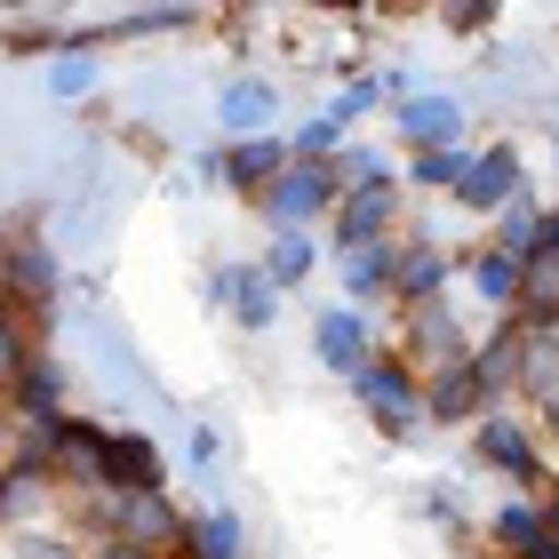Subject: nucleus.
<instances>
[{
	"mask_svg": "<svg viewBox=\"0 0 559 559\" xmlns=\"http://www.w3.org/2000/svg\"><path fill=\"white\" fill-rule=\"evenodd\" d=\"M96 455H105V472L120 479L112 496H160V455L136 448V440H96Z\"/></svg>",
	"mask_w": 559,
	"mask_h": 559,
	"instance_id": "4",
	"label": "nucleus"
},
{
	"mask_svg": "<svg viewBox=\"0 0 559 559\" xmlns=\"http://www.w3.org/2000/svg\"><path fill=\"white\" fill-rule=\"evenodd\" d=\"M88 559H160V551H136V544H96Z\"/></svg>",
	"mask_w": 559,
	"mask_h": 559,
	"instance_id": "10",
	"label": "nucleus"
},
{
	"mask_svg": "<svg viewBox=\"0 0 559 559\" xmlns=\"http://www.w3.org/2000/svg\"><path fill=\"white\" fill-rule=\"evenodd\" d=\"M544 544H551V551H559V496H551V503H544Z\"/></svg>",
	"mask_w": 559,
	"mask_h": 559,
	"instance_id": "12",
	"label": "nucleus"
},
{
	"mask_svg": "<svg viewBox=\"0 0 559 559\" xmlns=\"http://www.w3.org/2000/svg\"><path fill=\"white\" fill-rule=\"evenodd\" d=\"M488 455H496V464H520V472H527V448H520L512 424H488Z\"/></svg>",
	"mask_w": 559,
	"mask_h": 559,
	"instance_id": "9",
	"label": "nucleus"
},
{
	"mask_svg": "<svg viewBox=\"0 0 559 559\" xmlns=\"http://www.w3.org/2000/svg\"><path fill=\"white\" fill-rule=\"evenodd\" d=\"M392 216H400V192H392V185H360V192L336 200V233H344V248H368Z\"/></svg>",
	"mask_w": 559,
	"mask_h": 559,
	"instance_id": "3",
	"label": "nucleus"
},
{
	"mask_svg": "<svg viewBox=\"0 0 559 559\" xmlns=\"http://www.w3.org/2000/svg\"><path fill=\"white\" fill-rule=\"evenodd\" d=\"M431 280H440V257H431V248H408V257H400V296H431Z\"/></svg>",
	"mask_w": 559,
	"mask_h": 559,
	"instance_id": "7",
	"label": "nucleus"
},
{
	"mask_svg": "<svg viewBox=\"0 0 559 559\" xmlns=\"http://www.w3.org/2000/svg\"><path fill=\"white\" fill-rule=\"evenodd\" d=\"M16 559H88V551H72L64 536H16Z\"/></svg>",
	"mask_w": 559,
	"mask_h": 559,
	"instance_id": "8",
	"label": "nucleus"
},
{
	"mask_svg": "<svg viewBox=\"0 0 559 559\" xmlns=\"http://www.w3.org/2000/svg\"><path fill=\"white\" fill-rule=\"evenodd\" d=\"M551 328H559V312H551Z\"/></svg>",
	"mask_w": 559,
	"mask_h": 559,
	"instance_id": "14",
	"label": "nucleus"
},
{
	"mask_svg": "<svg viewBox=\"0 0 559 559\" xmlns=\"http://www.w3.org/2000/svg\"><path fill=\"white\" fill-rule=\"evenodd\" d=\"M536 416H544V424H551V431H559V400H544V408H536Z\"/></svg>",
	"mask_w": 559,
	"mask_h": 559,
	"instance_id": "13",
	"label": "nucleus"
},
{
	"mask_svg": "<svg viewBox=\"0 0 559 559\" xmlns=\"http://www.w3.org/2000/svg\"><path fill=\"white\" fill-rule=\"evenodd\" d=\"M9 448H16V408H0V464H9Z\"/></svg>",
	"mask_w": 559,
	"mask_h": 559,
	"instance_id": "11",
	"label": "nucleus"
},
{
	"mask_svg": "<svg viewBox=\"0 0 559 559\" xmlns=\"http://www.w3.org/2000/svg\"><path fill=\"white\" fill-rule=\"evenodd\" d=\"M520 392L536 400H559V328L551 320H520Z\"/></svg>",
	"mask_w": 559,
	"mask_h": 559,
	"instance_id": "2",
	"label": "nucleus"
},
{
	"mask_svg": "<svg viewBox=\"0 0 559 559\" xmlns=\"http://www.w3.org/2000/svg\"><path fill=\"white\" fill-rule=\"evenodd\" d=\"M320 200H328V176L304 168V176H288V192H272V209L280 216H304V209H320Z\"/></svg>",
	"mask_w": 559,
	"mask_h": 559,
	"instance_id": "6",
	"label": "nucleus"
},
{
	"mask_svg": "<svg viewBox=\"0 0 559 559\" xmlns=\"http://www.w3.org/2000/svg\"><path fill=\"white\" fill-rule=\"evenodd\" d=\"M479 368L472 360H455V368H440V384H431V416H464V408H479Z\"/></svg>",
	"mask_w": 559,
	"mask_h": 559,
	"instance_id": "5",
	"label": "nucleus"
},
{
	"mask_svg": "<svg viewBox=\"0 0 559 559\" xmlns=\"http://www.w3.org/2000/svg\"><path fill=\"white\" fill-rule=\"evenodd\" d=\"M96 520H105V544H136V551H160V559L176 544V512L160 496H112Z\"/></svg>",
	"mask_w": 559,
	"mask_h": 559,
	"instance_id": "1",
	"label": "nucleus"
}]
</instances>
